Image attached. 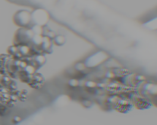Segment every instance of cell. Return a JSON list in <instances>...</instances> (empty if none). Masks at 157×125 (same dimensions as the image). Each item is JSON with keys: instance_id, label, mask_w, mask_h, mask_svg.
<instances>
[{"instance_id": "obj_1", "label": "cell", "mask_w": 157, "mask_h": 125, "mask_svg": "<svg viewBox=\"0 0 157 125\" xmlns=\"http://www.w3.org/2000/svg\"><path fill=\"white\" fill-rule=\"evenodd\" d=\"M34 33L30 29L21 28L16 31L14 36L13 45L15 47L25 45L28 47L31 45V40Z\"/></svg>"}, {"instance_id": "obj_2", "label": "cell", "mask_w": 157, "mask_h": 125, "mask_svg": "<svg viewBox=\"0 0 157 125\" xmlns=\"http://www.w3.org/2000/svg\"><path fill=\"white\" fill-rule=\"evenodd\" d=\"M13 22L18 26L30 29L33 26L31 14L24 10L17 11L13 16Z\"/></svg>"}, {"instance_id": "obj_3", "label": "cell", "mask_w": 157, "mask_h": 125, "mask_svg": "<svg viewBox=\"0 0 157 125\" xmlns=\"http://www.w3.org/2000/svg\"><path fill=\"white\" fill-rule=\"evenodd\" d=\"M27 64L24 62L19 60H15L11 56L7 61L6 69L8 75L12 79H18V73L22 70Z\"/></svg>"}, {"instance_id": "obj_4", "label": "cell", "mask_w": 157, "mask_h": 125, "mask_svg": "<svg viewBox=\"0 0 157 125\" xmlns=\"http://www.w3.org/2000/svg\"><path fill=\"white\" fill-rule=\"evenodd\" d=\"M44 77L42 75L39 73H34L31 82L28 85L33 89H39L42 87L44 84Z\"/></svg>"}, {"instance_id": "obj_5", "label": "cell", "mask_w": 157, "mask_h": 125, "mask_svg": "<svg viewBox=\"0 0 157 125\" xmlns=\"http://www.w3.org/2000/svg\"><path fill=\"white\" fill-rule=\"evenodd\" d=\"M133 107V103L128 99H121L117 101L115 108L120 112H127Z\"/></svg>"}, {"instance_id": "obj_6", "label": "cell", "mask_w": 157, "mask_h": 125, "mask_svg": "<svg viewBox=\"0 0 157 125\" xmlns=\"http://www.w3.org/2000/svg\"><path fill=\"white\" fill-rule=\"evenodd\" d=\"M11 57V56L8 54H0V75H8L6 65L8 60Z\"/></svg>"}, {"instance_id": "obj_7", "label": "cell", "mask_w": 157, "mask_h": 125, "mask_svg": "<svg viewBox=\"0 0 157 125\" xmlns=\"http://www.w3.org/2000/svg\"><path fill=\"white\" fill-rule=\"evenodd\" d=\"M17 48V52L21 54L22 57L23 56H29V52H30V48L28 46L25 45H21L16 47Z\"/></svg>"}, {"instance_id": "obj_8", "label": "cell", "mask_w": 157, "mask_h": 125, "mask_svg": "<svg viewBox=\"0 0 157 125\" xmlns=\"http://www.w3.org/2000/svg\"><path fill=\"white\" fill-rule=\"evenodd\" d=\"M11 80V78L9 75H1L0 78V85L4 88H7L9 83Z\"/></svg>"}, {"instance_id": "obj_9", "label": "cell", "mask_w": 157, "mask_h": 125, "mask_svg": "<svg viewBox=\"0 0 157 125\" xmlns=\"http://www.w3.org/2000/svg\"><path fill=\"white\" fill-rule=\"evenodd\" d=\"M17 101H18V97L15 95L10 94V97L9 99V101L6 103V106L9 108H13L15 106V105L17 103Z\"/></svg>"}, {"instance_id": "obj_10", "label": "cell", "mask_w": 157, "mask_h": 125, "mask_svg": "<svg viewBox=\"0 0 157 125\" xmlns=\"http://www.w3.org/2000/svg\"><path fill=\"white\" fill-rule=\"evenodd\" d=\"M6 89L8 90L9 93L17 90H18V86H17V83L16 82V81H14V79H11V80L10 82L9 83V84H8Z\"/></svg>"}, {"instance_id": "obj_11", "label": "cell", "mask_w": 157, "mask_h": 125, "mask_svg": "<svg viewBox=\"0 0 157 125\" xmlns=\"http://www.w3.org/2000/svg\"><path fill=\"white\" fill-rule=\"evenodd\" d=\"M10 97V94L8 93V92H5L0 94V102L3 105H6L8 101H9Z\"/></svg>"}, {"instance_id": "obj_12", "label": "cell", "mask_w": 157, "mask_h": 125, "mask_svg": "<svg viewBox=\"0 0 157 125\" xmlns=\"http://www.w3.org/2000/svg\"><path fill=\"white\" fill-rule=\"evenodd\" d=\"M28 99V90L25 89H23L21 90L18 96V100L21 101L22 102H25Z\"/></svg>"}, {"instance_id": "obj_13", "label": "cell", "mask_w": 157, "mask_h": 125, "mask_svg": "<svg viewBox=\"0 0 157 125\" xmlns=\"http://www.w3.org/2000/svg\"><path fill=\"white\" fill-rule=\"evenodd\" d=\"M9 113V108L0 102V117H3Z\"/></svg>"}, {"instance_id": "obj_14", "label": "cell", "mask_w": 157, "mask_h": 125, "mask_svg": "<svg viewBox=\"0 0 157 125\" xmlns=\"http://www.w3.org/2000/svg\"><path fill=\"white\" fill-rule=\"evenodd\" d=\"M6 51H7L8 54L12 56L17 52V48L14 45H12V46L9 47L7 48Z\"/></svg>"}, {"instance_id": "obj_15", "label": "cell", "mask_w": 157, "mask_h": 125, "mask_svg": "<svg viewBox=\"0 0 157 125\" xmlns=\"http://www.w3.org/2000/svg\"><path fill=\"white\" fill-rule=\"evenodd\" d=\"M60 38L59 39L58 38V36H57L55 38V41L56 45H62L64 44L65 43V37H62V36H60Z\"/></svg>"}, {"instance_id": "obj_16", "label": "cell", "mask_w": 157, "mask_h": 125, "mask_svg": "<svg viewBox=\"0 0 157 125\" xmlns=\"http://www.w3.org/2000/svg\"><path fill=\"white\" fill-rule=\"evenodd\" d=\"M21 121H22V118L18 116H14L12 119V122L15 124H18Z\"/></svg>"}, {"instance_id": "obj_17", "label": "cell", "mask_w": 157, "mask_h": 125, "mask_svg": "<svg viewBox=\"0 0 157 125\" xmlns=\"http://www.w3.org/2000/svg\"><path fill=\"white\" fill-rule=\"evenodd\" d=\"M85 85L88 87H93V86H95V84L93 82H86Z\"/></svg>"}, {"instance_id": "obj_18", "label": "cell", "mask_w": 157, "mask_h": 125, "mask_svg": "<svg viewBox=\"0 0 157 125\" xmlns=\"http://www.w3.org/2000/svg\"><path fill=\"white\" fill-rule=\"evenodd\" d=\"M0 78H1V75H0ZM0 87H2V86H1V85H0Z\"/></svg>"}]
</instances>
